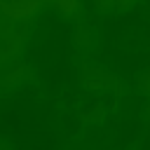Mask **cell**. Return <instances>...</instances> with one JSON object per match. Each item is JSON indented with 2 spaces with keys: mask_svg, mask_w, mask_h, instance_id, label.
<instances>
[{
  "mask_svg": "<svg viewBox=\"0 0 150 150\" xmlns=\"http://www.w3.org/2000/svg\"><path fill=\"white\" fill-rule=\"evenodd\" d=\"M66 2H68V0H59V5H63V7H66Z\"/></svg>",
  "mask_w": 150,
  "mask_h": 150,
  "instance_id": "6da1fadb",
  "label": "cell"
}]
</instances>
